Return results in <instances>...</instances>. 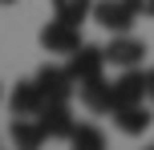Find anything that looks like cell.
Here are the masks:
<instances>
[{
    "label": "cell",
    "instance_id": "cell-1",
    "mask_svg": "<svg viewBox=\"0 0 154 150\" xmlns=\"http://www.w3.org/2000/svg\"><path fill=\"white\" fill-rule=\"evenodd\" d=\"M41 49L45 53H61V57H69V53H77V49L85 45L81 41V24H73V20H61V16H53V20L41 29Z\"/></svg>",
    "mask_w": 154,
    "mask_h": 150
},
{
    "label": "cell",
    "instance_id": "cell-2",
    "mask_svg": "<svg viewBox=\"0 0 154 150\" xmlns=\"http://www.w3.org/2000/svg\"><path fill=\"white\" fill-rule=\"evenodd\" d=\"M93 24H101L106 32H130L138 24V12L130 8V0H93Z\"/></svg>",
    "mask_w": 154,
    "mask_h": 150
},
{
    "label": "cell",
    "instance_id": "cell-3",
    "mask_svg": "<svg viewBox=\"0 0 154 150\" xmlns=\"http://www.w3.org/2000/svg\"><path fill=\"white\" fill-rule=\"evenodd\" d=\"M37 85L45 93V102H69L77 93V81H73L69 65H41L37 69Z\"/></svg>",
    "mask_w": 154,
    "mask_h": 150
},
{
    "label": "cell",
    "instance_id": "cell-4",
    "mask_svg": "<svg viewBox=\"0 0 154 150\" xmlns=\"http://www.w3.org/2000/svg\"><path fill=\"white\" fill-rule=\"evenodd\" d=\"M106 61L118 65V69H134V65L146 61V45L138 37H130V32H114L106 45Z\"/></svg>",
    "mask_w": 154,
    "mask_h": 150
},
{
    "label": "cell",
    "instance_id": "cell-5",
    "mask_svg": "<svg viewBox=\"0 0 154 150\" xmlns=\"http://www.w3.org/2000/svg\"><path fill=\"white\" fill-rule=\"evenodd\" d=\"M77 93H81V106L89 114H114V81H106V73L81 81Z\"/></svg>",
    "mask_w": 154,
    "mask_h": 150
},
{
    "label": "cell",
    "instance_id": "cell-6",
    "mask_svg": "<svg viewBox=\"0 0 154 150\" xmlns=\"http://www.w3.org/2000/svg\"><path fill=\"white\" fill-rule=\"evenodd\" d=\"M106 65H109V61H106V45H81L77 53H69V73H73L77 85L89 81V77H97Z\"/></svg>",
    "mask_w": 154,
    "mask_h": 150
},
{
    "label": "cell",
    "instance_id": "cell-7",
    "mask_svg": "<svg viewBox=\"0 0 154 150\" xmlns=\"http://www.w3.org/2000/svg\"><path fill=\"white\" fill-rule=\"evenodd\" d=\"M41 106H45V93H41L37 77H24L12 85V93H8V110H12V118H29V114H41Z\"/></svg>",
    "mask_w": 154,
    "mask_h": 150
},
{
    "label": "cell",
    "instance_id": "cell-8",
    "mask_svg": "<svg viewBox=\"0 0 154 150\" xmlns=\"http://www.w3.org/2000/svg\"><path fill=\"white\" fill-rule=\"evenodd\" d=\"M41 126H45V134L49 138H61V142H69V134H73V114H69V102H45L41 106Z\"/></svg>",
    "mask_w": 154,
    "mask_h": 150
},
{
    "label": "cell",
    "instance_id": "cell-9",
    "mask_svg": "<svg viewBox=\"0 0 154 150\" xmlns=\"http://www.w3.org/2000/svg\"><path fill=\"white\" fill-rule=\"evenodd\" d=\"M146 102V73L134 65V69H122V77L114 81V110L118 106H134Z\"/></svg>",
    "mask_w": 154,
    "mask_h": 150
},
{
    "label": "cell",
    "instance_id": "cell-10",
    "mask_svg": "<svg viewBox=\"0 0 154 150\" xmlns=\"http://www.w3.org/2000/svg\"><path fill=\"white\" fill-rule=\"evenodd\" d=\"M150 122H154V114L146 110V102L118 106V110H114V126L122 130L126 138H138V134H146V130H150Z\"/></svg>",
    "mask_w": 154,
    "mask_h": 150
},
{
    "label": "cell",
    "instance_id": "cell-11",
    "mask_svg": "<svg viewBox=\"0 0 154 150\" xmlns=\"http://www.w3.org/2000/svg\"><path fill=\"white\" fill-rule=\"evenodd\" d=\"M12 142L20 146V150H37L41 142H49V134H45V126H41V118L37 114H29V118H12Z\"/></svg>",
    "mask_w": 154,
    "mask_h": 150
},
{
    "label": "cell",
    "instance_id": "cell-12",
    "mask_svg": "<svg viewBox=\"0 0 154 150\" xmlns=\"http://www.w3.org/2000/svg\"><path fill=\"white\" fill-rule=\"evenodd\" d=\"M49 4H53V16L73 20V24H81V20L93 16V0H49Z\"/></svg>",
    "mask_w": 154,
    "mask_h": 150
},
{
    "label": "cell",
    "instance_id": "cell-13",
    "mask_svg": "<svg viewBox=\"0 0 154 150\" xmlns=\"http://www.w3.org/2000/svg\"><path fill=\"white\" fill-rule=\"evenodd\" d=\"M69 142H73L77 150H101V146H106V134H101L97 126H85V122H81V126H73Z\"/></svg>",
    "mask_w": 154,
    "mask_h": 150
},
{
    "label": "cell",
    "instance_id": "cell-14",
    "mask_svg": "<svg viewBox=\"0 0 154 150\" xmlns=\"http://www.w3.org/2000/svg\"><path fill=\"white\" fill-rule=\"evenodd\" d=\"M130 8L138 12V20H154V0H130Z\"/></svg>",
    "mask_w": 154,
    "mask_h": 150
},
{
    "label": "cell",
    "instance_id": "cell-15",
    "mask_svg": "<svg viewBox=\"0 0 154 150\" xmlns=\"http://www.w3.org/2000/svg\"><path fill=\"white\" fill-rule=\"evenodd\" d=\"M146 102L154 106V69H146Z\"/></svg>",
    "mask_w": 154,
    "mask_h": 150
},
{
    "label": "cell",
    "instance_id": "cell-16",
    "mask_svg": "<svg viewBox=\"0 0 154 150\" xmlns=\"http://www.w3.org/2000/svg\"><path fill=\"white\" fill-rule=\"evenodd\" d=\"M0 4H16V0H0Z\"/></svg>",
    "mask_w": 154,
    "mask_h": 150
}]
</instances>
